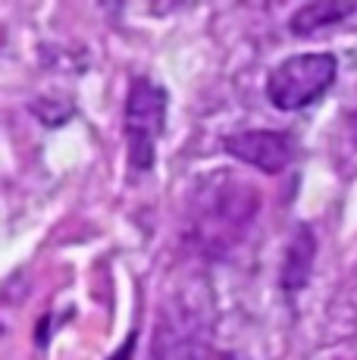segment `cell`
Wrapping results in <instances>:
<instances>
[{"mask_svg": "<svg viewBox=\"0 0 357 360\" xmlns=\"http://www.w3.org/2000/svg\"><path fill=\"white\" fill-rule=\"evenodd\" d=\"M163 129H167V91L150 79H135L126 98V113H122L129 166L135 172L154 169L157 141Z\"/></svg>", "mask_w": 357, "mask_h": 360, "instance_id": "3957f363", "label": "cell"}, {"mask_svg": "<svg viewBox=\"0 0 357 360\" xmlns=\"http://www.w3.org/2000/svg\"><path fill=\"white\" fill-rule=\"evenodd\" d=\"M339 63L332 53H294L266 75V98L283 113L317 103L335 85Z\"/></svg>", "mask_w": 357, "mask_h": 360, "instance_id": "7a4b0ae2", "label": "cell"}, {"mask_svg": "<svg viewBox=\"0 0 357 360\" xmlns=\"http://www.w3.org/2000/svg\"><path fill=\"white\" fill-rule=\"evenodd\" d=\"M313 257H317V238H313L311 226H298L288 238L285 248V260H283V276H279V285L285 288L288 295L301 292L311 279L313 269Z\"/></svg>", "mask_w": 357, "mask_h": 360, "instance_id": "8992f818", "label": "cell"}, {"mask_svg": "<svg viewBox=\"0 0 357 360\" xmlns=\"http://www.w3.org/2000/svg\"><path fill=\"white\" fill-rule=\"evenodd\" d=\"M210 345V323L204 316V301H169L160 314L154 348L148 360H201Z\"/></svg>", "mask_w": 357, "mask_h": 360, "instance_id": "277c9868", "label": "cell"}, {"mask_svg": "<svg viewBox=\"0 0 357 360\" xmlns=\"http://www.w3.org/2000/svg\"><path fill=\"white\" fill-rule=\"evenodd\" d=\"M357 10V4H304L292 13L288 19V32L298 38H311L323 29H332L342 19H348Z\"/></svg>", "mask_w": 357, "mask_h": 360, "instance_id": "52a82bcc", "label": "cell"}, {"mask_svg": "<svg viewBox=\"0 0 357 360\" xmlns=\"http://www.w3.org/2000/svg\"><path fill=\"white\" fill-rule=\"evenodd\" d=\"M223 360H235V357H223Z\"/></svg>", "mask_w": 357, "mask_h": 360, "instance_id": "9c48e42d", "label": "cell"}, {"mask_svg": "<svg viewBox=\"0 0 357 360\" xmlns=\"http://www.w3.org/2000/svg\"><path fill=\"white\" fill-rule=\"evenodd\" d=\"M226 154L235 157L238 163L260 169L266 176L283 172L288 163L294 160V141L285 131H270V129H251V131H238L229 135L223 141Z\"/></svg>", "mask_w": 357, "mask_h": 360, "instance_id": "5b68a950", "label": "cell"}, {"mask_svg": "<svg viewBox=\"0 0 357 360\" xmlns=\"http://www.w3.org/2000/svg\"><path fill=\"white\" fill-rule=\"evenodd\" d=\"M257 188L223 176V172L207 176L204 182H197V195L191 200V226L197 232V245L223 257L248 232V226L257 217Z\"/></svg>", "mask_w": 357, "mask_h": 360, "instance_id": "6da1fadb", "label": "cell"}, {"mask_svg": "<svg viewBox=\"0 0 357 360\" xmlns=\"http://www.w3.org/2000/svg\"><path fill=\"white\" fill-rule=\"evenodd\" d=\"M135 342H138V335H135V332H132V335H129V338H126V342H122V345H119V351H116V354H113V357H110V360H132Z\"/></svg>", "mask_w": 357, "mask_h": 360, "instance_id": "ba28073f", "label": "cell"}]
</instances>
